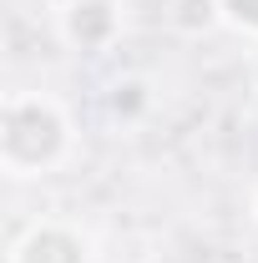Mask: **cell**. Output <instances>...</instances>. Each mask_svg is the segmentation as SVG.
<instances>
[{
	"instance_id": "7a4b0ae2",
	"label": "cell",
	"mask_w": 258,
	"mask_h": 263,
	"mask_svg": "<svg viewBox=\"0 0 258 263\" xmlns=\"http://www.w3.org/2000/svg\"><path fill=\"white\" fill-rule=\"evenodd\" d=\"M10 263H97V238L71 218H35L10 238Z\"/></svg>"
},
{
	"instance_id": "52a82bcc",
	"label": "cell",
	"mask_w": 258,
	"mask_h": 263,
	"mask_svg": "<svg viewBox=\"0 0 258 263\" xmlns=\"http://www.w3.org/2000/svg\"><path fill=\"white\" fill-rule=\"evenodd\" d=\"M253 218H258V187H253Z\"/></svg>"
},
{
	"instance_id": "6da1fadb",
	"label": "cell",
	"mask_w": 258,
	"mask_h": 263,
	"mask_svg": "<svg viewBox=\"0 0 258 263\" xmlns=\"http://www.w3.org/2000/svg\"><path fill=\"white\" fill-rule=\"evenodd\" d=\"M76 147V122L51 91H10L0 106V167L15 182L51 177Z\"/></svg>"
},
{
	"instance_id": "277c9868",
	"label": "cell",
	"mask_w": 258,
	"mask_h": 263,
	"mask_svg": "<svg viewBox=\"0 0 258 263\" xmlns=\"http://www.w3.org/2000/svg\"><path fill=\"white\" fill-rule=\"evenodd\" d=\"M218 15H223V26H233L238 35L258 41V0H218Z\"/></svg>"
},
{
	"instance_id": "5b68a950",
	"label": "cell",
	"mask_w": 258,
	"mask_h": 263,
	"mask_svg": "<svg viewBox=\"0 0 258 263\" xmlns=\"http://www.w3.org/2000/svg\"><path fill=\"white\" fill-rule=\"evenodd\" d=\"M218 21H223L218 15V0H177V26L182 31H208Z\"/></svg>"
},
{
	"instance_id": "3957f363",
	"label": "cell",
	"mask_w": 258,
	"mask_h": 263,
	"mask_svg": "<svg viewBox=\"0 0 258 263\" xmlns=\"http://www.w3.org/2000/svg\"><path fill=\"white\" fill-rule=\"evenodd\" d=\"M127 31V15H122V0H66L56 10V35H61L71 51L81 56H97L112 51Z\"/></svg>"
},
{
	"instance_id": "8992f818",
	"label": "cell",
	"mask_w": 258,
	"mask_h": 263,
	"mask_svg": "<svg viewBox=\"0 0 258 263\" xmlns=\"http://www.w3.org/2000/svg\"><path fill=\"white\" fill-rule=\"evenodd\" d=\"M248 76H253V86H258V41H253V56H248Z\"/></svg>"
}]
</instances>
